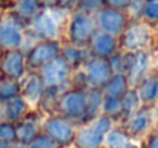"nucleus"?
Masks as SVG:
<instances>
[{"label":"nucleus","mask_w":158,"mask_h":148,"mask_svg":"<svg viewBox=\"0 0 158 148\" xmlns=\"http://www.w3.org/2000/svg\"><path fill=\"white\" fill-rule=\"evenodd\" d=\"M39 9V0H15V14L19 17H34Z\"/></svg>","instance_id":"obj_18"},{"label":"nucleus","mask_w":158,"mask_h":148,"mask_svg":"<svg viewBox=\"0 0 158 148\" xmlns=\"http://www.w3.org/2000/svg\"><path fill=\"white\" fill-rule=\"evenodd\" d=\"M0 148H11V145H9V142H2L0 141Z\"/></svg>","instance_id":"obj_33"},{"label":"nucleus","mask_w":158,"mask_h":148,"mask_svg":"<svg viewBox=\"0 0 158 148\" xmlns=\"http://www.w3.org/2000/svg\"><path fill=\"white\" fill-rule=\"evenodd\" d=\"M86 96L80 92H71L61 99V108L69 116H80L85 111Z\"/></svg>","instance_id":"obj_11"},{"label":"nucleus","mask_w":158,"mask_h":148,"mask_svg":"<svg viewBox=\"0 0 158 148\" xmlns=\"http://www.w3.org/2000/svg\"><path fill=\"white\" fill-rule=\"evenodd\" d=\"M32 28L39 35H43L46 38H55L57 34H58V23L51 17V14L48 11L43 12V14L34 15Z\"/></svg>","instance_id":"obj_8"},{"label":"nucleus","mask_w":158,"mask_h":148,"mask_svg":"<svg viewBox=\"0 0 158 148\" xmlns=\"http://www.w3.org/2000/svg\"><path fill=\"white\" fill-rule=\"evenodd\" d=\"M143 14L149 20H158V0H146L143 5Z\"/></svg>","instance_id":"obj_26"},{"label":"nucleus","mask_w":158,"mask_h":148,"mask_svg":"<svg viewBox=\"0 0 158 148\" xmlns=\"http://www.w3.org/2000/svg\"><path fill=\"white\" fill-rule=\"evenodd\" d=\"M120 107H121V102L114 95H107L105 98V101H103V108L107 113H115V111L120 110Z\"/></svg>","instance_id":"obj_27"},{"label":"nucleus","mask_w":158,"mask_h":148,"mask_svg":"<svg viewBox=\"0 0 158 148\" xmlns=\"http://www.w3.org/2000/svg\"><path fill=\"white\" fill-rule=\"evenodd\" d=\"M20 92V87L15 80L0 76V105H3L6 101L17 96Z\"/></svg>","instance_id":"obj_16"},{"label":"nucleus","mask_w":158,"mask_h":148,"mask_svg":"<svg viewBox=\"0 0 158 148\" xmlns=\"http://www.w3.org/2000/svg\"><path fill=\"white\" fill-rule=\"evenodd\" d=\"M39 2H43V3H54V2H57V0H39Z\"/></svg>","instance_id":"obj_35"},{"label":"nucleus","mask_w":158,"mask_h":148,"mask_svg":"<svg viewBox=\"0 0 158 148\" xmlns=\"http://www.w3.org/2000/svg\"><path fill=\"white\" fill-rule=\"evenodd\" d=\"M149 148H158V131L155 133V136L152 138V141H151V145Z\"/></svg>","instance_id":"obj_32"},{"label":"nucleus","mask_w":158,"mask_h":148,"mask_svg":"<svg viewBox=\"0 0 158 148\" xmlns=\"http://www.w3.org/2000/svg\"><path fill=\"white\" fill-rule=\"evenodd\" d=\"M25 75V56L20 49H8L0 56V76L19 81Z\"/></svg>","instance_id":"obj_2"},{"label":"nucleus","mask_w":158,"mask_h":148,"mask_svg":"<svg viewBox=\"0 0 158 148\" xmlns=\"http://www.w3.org/2000/svg\"><path fill=\"white\" fill-rule=\"evenodd\" d=\"M64 55H66L64 61L66 63H71V64H75L80 60V52H78V49H75V48H68L66 52H64Z\"/></svg>","instance_id":"obj_29"},{"label":"nucleus","mask_w":158,"mask_h":148,"mask_svg":"<svg viewBox=\"0 0 158 148\" xmlns=\"http://www.w3.org/2000/svg\"><path fill=\"white\" fill-rule=\"evenodd\" d=\"M92 49L98 56L110 55L115 49V40L112 38V34L98 32L92 37Z\"/></svg>","instance_id":"obj_13"},{"label":"nucleus","mask_w":158,"mask_h":148,"mask_svg":"<svg viewBox=\"0 0 158 148\" xmlns=\"http://www.w3.org/2000/svg\"><path fill=\"white\" fill-rule=\"evenodd\" d=\"M2 52H3V49H0V56H2Z\"/></svg>","instance_id":"obj_36"},{"label":"nucleus","mask_w":158,"mask_h":148,"mask_svg":"<svg viewBox=\"0 0 158 148\" xmlns=\"http://www.w3.org/2000/svg\"><path fill=\"white\" fill-rule=\"evenodd\" d=\"M124 25V17L115 9H102L98 14V26L107 34H117Z\"/></svg>","instance_id":"obj_7"},{"label":"nucleus","mask_w":158,"mask_h":148,"mask_svg":"<svg viewBox=\"0 0 158 148\" xmlns=\"http://www.w3.org/2000/svg\"><path fill=\"white\" fill-rule=\"evenodd\" d=\"M138 102H140V96H138V93H135V92H129V93L124 96V99H123L121 107L124 108V111L132 113V111L138 107Z\"/></svg>","instance_id":"obj_25"},{"label":"nucleus","mask_w":158,"mask_h":148,"mask_svg":"<svg viewBox=\"0 0 158 148\" xmlns=\"http://www.w3.org/2000/svg\"><path fill=\"white\" fill-rule=\"evenodd\" d=\"M35 134V125L32 122H22L19 127H15V139L22 142H31Z\"/></svg>","instance_id":"obj_20"},{"label":"nucleus","mask_w":158,"mask_h":148,"mask_svg":"<svg viewBox=\"0 0 158 148\" xmlns=\"http://www.w3.org/2000/svg\"><path fill=\"white\" fill-rule=\"evenodd\" d=\"M149 37H151V32H149L148 26L134 25L124 32L123 46L129 50H138L149 41Z\"/></svg>","instance_id":"obj_6"},{"label":"nucleus","mask_w":158,"mask_h":148,"mask_svg":"<svg viewBox=\"0 0 158 148\" xmlns=\"http://www.w3.org/2000/svg\"><path fill=\"white\" fill-rule=\"evenodd\" d=\"M22 92H23L25 101L35 102V101L39 99V96H40V92H42L40 80H39L35 75L29 76V78L25 81V84H23V87H22Z\"/></svg>","instance_id":"obj_17"},{"label":"nucleus","mask_w":158,"mask_h":148,"mask_svg":"<svg viewBox=\"0 0 158 148\" xmlns=\"http://www.w3.org/2000/svg\"><path fill=\"white\" fill-rule=\"evenodd\" d=\"M123 148H138V145L137 144H126Z\"/></svg>","instance_id":"obj_34"},{"label":"nucleus","mask_w":158,"mask_h":148,"mask_svg":"<svg viewBox=\"0 0 158 148\" xmlns=\"http://www.w3.org/2000/svg\"><path fill=\"white\" fill-rule=\"evenodd\" d=\"M105 139H106V145H107L109 148H123L126 144H127L126 136H124L123 133L117 131V130L107 133Z\"/></svg>","instance_id":"obj_23"},{"label":"nucleus","mask_w":158,"mask_h":148,"mask_svg":"<svg viewBox=\"0 0 158 148\" xmlns=\"http://www.w3.org/2000/svg\"><path fill=\"white\" fill-rule=\"evenodd\" d=\"M55 53H57V46L54 43H39L29 52L28 63L31 66L46 64L48 61H51L52 58H55Z\"/></svg>","instance_id":"obj_9"},{"label":"nucleus","mask_w":158,"mask_h":148,"mask_svg":"<svg viewBox=\"0 0 158 148\" xmlns=\"http://www.w3.org/2000/svg\"><path fill=\"white\" fill-rule=\"evenodd\" d=\"M124 89H126V80H124L123 75L117 73L115 76L110 78V81H109V84H107V93H109V95L117 96V95L123 93Z\"/></svg>","instance_id":"obj_22"},{"label":"nucleus","mask_w":158,"mask_h":148,"mask_svg":"<svg viewBox=\"0 0 158 148\" xmlns=\"http://www.w3.org/2000/svg\"><path fill=\"white\" fill-rule=\"evenodd\" d=\"M94 32V23L86 14H75L71 18L69 37L74 43L86 41Z\"/></svg>","instance_id":"obj_5"},{"label":"nucleus","mask_w":158,"mask_h":148,"mask_svg":"<svg viewBox=\"0 0 158 148\" xmlns=\"http://www.w3.org/2000/svg\"><path fill=\"white\" fill-rule=\"evenodd\" d=\"M158 96V80L157 78H148L141 89H140V98L143 101H152Z\"/></svg>","instance_id":"obj_19"},{"label":"nucleus","mask_w":158,"mask_h":148,"mask_svg":"<svg viewBox=\"0 0 158 148\" xmlns=\"http://www.w3.org/2000/svg\"><path fill=\"white\" fill-rule=\"evenodd\" d=\"M29 148H54V145L48 138H35L34 141H31Z\"/></svg>","instance_id":"obj_28"},{"label":"nucleus","mask_w":158,"mask_h":148,"mask_svg":"<svg viewBox=\"0 0 158 148\" xmlns=\"http://www.w3.org/2000/svg\"><path fill=\"white\" fill-rule=\"evenodd\" d=\"M109 130H110V119L100 118L92 125L83 128L78 133V144L83 148H97L103 142Z\"/></svg>","instance_id":"obj_3"},{"label":"nucleus","mask_w":158,"mask_h":148,"mask_svg":"<svg viewBox=\"0 0 158 148\" xmlns=\"http://www.w3.org/2000/svg\"><path fill=\"white\" fill-rule=\"evenodd\" d=\"M25 35L15 15L5 14L0 17V49H20Z\"/></svg>","instance_id":"obj_1"},{"label":"nucleus","mask_w":158,"mask_h":148,"mask_svg":"<svg viewBox=\"0 0 158 148\" xmlns=\"http://www.w3.org/2000/svg\"><path fill=\"white\" fill-rule=\"evenodd\" d=\"M78 3H80V6H83L86 9H95L103 3V0H78Z\"/></svg>","instance_id":"obj_30"},{"label":"nucleus","mask_w":158,"mask_h":148,"mask_svg":"<svg viewBox=\"0 0 158 148\" xmlns=\"http://www.w3.org/2000/svg\"><path fill=\"white\" fill-rule=\"evenodd\" d=\"M131 2H132V0H107L109 5L117 6V8H126V6L131 5Z\"/></svg>","instance_id":"obj_31"},{"label":"nucleus","mask_w":158,"mask_h":148,"mask_svg":"<svg viewBox=\"0 0 158 148\" xmlns=\"http://www.w3.org/2000/svg\"><path fill=\"white\" fill-rule=\"evenodd\" d=\"M26 107V101L23 96L17 95L14 98H11L9 101H6L3 104V113H5V119L6 121H17L20 119V116L23 115Z\"/></svg>","instance_id":"obj_14"},{"label":"nucleus","mask_w":158,"mask_h":148,"mask_svg":"<svg viewBox=\"0 0 158 148\" xmlns=\"http://www.w3.org/2000/svg\"><path fill=\"white\" fill-rule=\"evenodd\" d=\"M46 131L49 133V136H52L54 139H57L58 142H66L71 134H72V128L69 127L68 122H64L63 119H49L45 125Z\"/></svg>","instance_id":"obj_12"},{"label":"nucleus","mask_w":158,"mask_h":148,"mask_svg":"<svg viewBox=\"0 0 158 148\" xmlns=\"http://www.w3.org/2000/svg\"><path fill=\"white\" fill-rule=\"evenodd\" d=\"M149 64V55L144 52V50H138L134 53V64L129 70L131 73V80L132 81H137L143 76V73L146 72V67Z\"/></svg>","instance_id":"obj_15"},{"label":"nucleus","mask_w":158,"mask_h":148,"mask_svg":"<svg viewBox=\"0 0 158 148\" xmlns=\"http://www.w3.org/2000/svg\"><path fill=\"white\" fill-rule=\"evenodd\" d=\"M86 75L92 84H105L110 76V66L103 60H94L86 66Z\"/></svg>","instance_id":"obj_10"},{"label":"nucleus","mask_w":158,"mask_h":148,"mask_svg":"<svg viewBox=\"0 0 158 148\" xmlns=\"http://www.w3.org/2000/svg\"><path fill=\"white\" fill-rule=\"evenodd\" d=\"M68 72H69V66L63 58H52L42 69L43 83L46 86H57L66 80Z\"/></svg>","instance_id":"obj_4"},{"label":"nucleus","mask_w":158,"mask_h":148,"mask_svg":"<svg viewBox=\"0 0 158 148\" xmlns=\"http://www.w3.org/2000/svg\"><path fill=\"white\" fill-rule=\"evenodd\" d=\"M15 139V127L11 121H0V141L2 142H12Z\"/></svg>","instance_id":"obj_24"},{"label":"nucleus","mask_w":158,"mask_h":148,"mask_svg":"<svg viewBox=\"0 0 158 148\" xmlns=\"http://www.w3.org/2000/svg\"><path fill=\"white\" fill-rule=\"evenodd\" d=\"M148 122H149V116L146 111H138L135 113V116L132 118L131 124H129V130L132 133H141L146 127H148Z\"/></svg>","instance_id":"obj_21"}]
</instances>
